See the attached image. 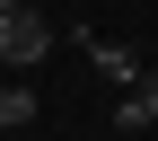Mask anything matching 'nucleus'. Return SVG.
Segmentation results:
<instances>
[{
	"label": "nucleus",
	"instance_id": "obj_1",
	"mask_svg": "<svg viewBox=\"0 0 158 141\" xmlns=\"http://www.w3.org/2000/svg\"><path fill=\"white\" fill-rule=\"evenodd\" d=\"M44 44H53V27L27 9V0H18V9L0 18V62H44Z\"/></svg>",
	"mask_w": 158,
	"mask_h": 141
},
{
	"label": "nucleus",
	"instance_id": "obj_2",
	"mask_svg": "<svg viewBox=\"0 0 158 141\" xmlns=\"http://www.w3.org/2000/svg\"><path fill=\"white\" fill-rule=\"evenodd\" d=\"M88 62H97V71H106V79H114V88H132V79H141V71H149V62H141V53H132V44H106V35H88Z\"/></svg>",
	"mask_w": 158,
	"mask_h": 141
},
{
	"label": "nucleus",
	"instance_id": "obj_3",
	"mask_svg": "<svg viewBox=\"0 0 158 141\" xmlns=\"http://www.w3.org/2000/svg\"><path fill=\"white\" fill-rule=\"evenodd\" d=\"M114 124H123V132H141V124H158V71H141V79L123 88V106H114Z\"/></svg>",
	"mask_w": 158,
	"mask_h": 141
},
{
	"label": "nucleus",
	"instance_id": "obj_4",
	"mask_svg": "<svg viewBox=\"0 0 158 141\" xmlns=\"http://www.w3.org/2000/svg\"><path fill=\"white\" fill-rule=\"evenodd\" d=\"M18 124H35V88H27V79L0 88V132H18Z\"/></svg>",
	"mask_w": 158,
	"mask_h": 141
},
{
	"label": "nucleus",
	"instance_id": "obj_5",
	"mask_svg": "<svg viewBox=\"0 0 158 141\" xmlns=\"http://www.w3.org/2000/svg\"><path fill=\"white\" fill-rule=\"evenodd\" d=\"M9 9H18V0H0V18H9Z\"/></svg>",
	"mask_w": 158,
	"mask_h": 141
}]
</instances>
